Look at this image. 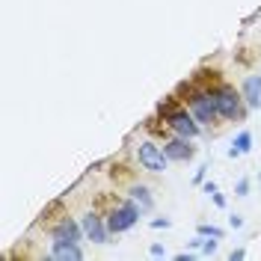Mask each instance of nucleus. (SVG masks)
Here are the masks:
<instances>
[{
    "mask_svg": "<svg viewBox=\"0 0 261 261\" xmlns=\"http://www.w3.org/2000/svg\"><path fill=\"white\" fill-rule=\"evenodd\" d=\"M187 101H190V110H193L196 122H202V125H211L214 119L220 116L217 113V104H214V92H208V89H196Z\"/></svg>",
    "mask_w": 261,
    "mask_h": 261,
    "instance_id": "obj_1",
    "label": "nucleus"
},
{
    "mask_svg": "<svg viewBox=\"0 0 261 261\" xmlns=\"http://www.w3.org/2000/svg\"><path fill=\"white\" fill-rule=\"evenodd\" d=\"M163 119H166V125L175 130L178 137H187V140H193L196 134H199V122H196V116H190L187 110H175V107H172V110L163 116Z\"/></svg>",
    "mask_w": 261,
    "mask_h": 261,
    "instance_id": "obj_2",
    "label": "nucleus"
},
{
    "mask_svg": "<svg viewBox=\"0 0 261 261\" xmlns=\"http://www.w3.org/2000/svg\"><path fill=\"white\" fill-rule=\"evenodd\" d=\"M137 158H140V163H143V169H148V172H163L166 169V151H163L161 146H154V143H140L137 146Z\"/></svg>",
    "mask_w": 261,
    "mask_h": 261,
    "instance_id": "obj_3",
    "label": "nucleus"
},
{
    "mask_svg": "<svg viewBox=\"0 0 261 261\" xmlns=\"http://www.w3.org/2000/svg\"><path fill=\"white\" fill-rule=\"evenodd\" d=\"M137 217H140V208H137V202H125L122 208H116L113 214H110V220H107V228L110 231H128L134 223H137Z\"/></svg>",
    "mask_w": 261,
    "mask_h": 261,
    "instance_id": "obj_4",
    "label": "nucleus"
},
{
    "mask_svg": "<svg viewBox=\"0 0 261 261\" xmlns=\"http://www.w3.org/2000/svg\"><path fill=\"white\" fill-rule=\"evenodd\" d=\"M214 104H217V113L223 119H238L241 116V98L231 89H217L214 92Z\"/></svg>",
    "mask_w": 261,
    "mask_h": 261,
    "instance_id": "obj_5",
    "label": "nucleus"
},
{
    "mask_svg": "<svg viewBox=\"0 0 261 261\" xmlns=\"http://www.w3.org/2000/svg\"><path fill=\"white\" fill-rule=\"evenodd\" d=\"M50 258L57 261H81L83 252L74 241H65V238H54V246H50Z\"/></svg>",
    "mask_w": 261,
    "mask_h": 261,
    "instance_id": "obj_6",
    "label": "nucleus"
},
{
    "mask_svg": "<svg viewBox=\"0 0 261 261\" xmlns=\"http://www.w3.org/2000/svg\"><path fill=\"white\" fill-rule=\"evenodd\" d=\"M163 151H166V158H169V161H190V158L196 154V148L187 146V137H178V140L166 143Z\"/></svg>",
    "mask_w": 261,
    "mask_h": 261,
    "instance_id": "obj_7",
    "label": "nucleus"
},
{
    "mask_svg": "<svg viewBox=\"0 0 261 261\" xmlns=\"http://www.w3.org/2000/svg\"><path fill=\"white\" fill-rule=\"evenodd\" d=\"M83 231L95 241V244H107V228L101 226V220H98L95 214H89V217H83Z\"/></svg>",
    "mask_w": 261,
    "mask_h": 261,
    "instance_id": "obj_8",
    "label": "nucleus"
},
{
    "mask_svg": "<svg viewBox=\"0 0 261 261\" xmlns=\"http://www.w3.org/2000/svg\"><path fill=\"white\" fill-rule=\"evenodd\" d=\"M244 98L249 107H261V77H246L244 81Z\"/></svg>",
    "mask_w": 261,
    "mask_h": 261,
    "instance_id": "obj_9",
    "label": "nucleus"
},
{
    "mask_svg": "<svg viewBox=\"0 0 261 261\" xmlns=\"http://www.w3.org/2000/svg\"><path fill=\"white\" fill-rule=\"evenodd\" d=\"M249 148H252V134H249V130H244V134H238V140L231 143L228 154H231V158H241V154H246Z\"/></svg>",
    "mask_w": 261,
    "mask_h": 261,
    "instance_id": "obj_10",
    "label": "nucleus"
},
{
    "mask_svg": "<svg viewBox=\"0 0 261 261\" xmlns=\"http://www.w3.org/2000/svg\"><path fill=\"white\" fill-rule=\"evenodd\" d=\"M54 238H65V241H74V244H77V241H81V228L74 226L71 220H63V223L57 226V231H54Z\"/></svg>",
    "mask_w": 261,
    "mask_h": 261,
    "instance_id": "obj_11",
    "label": "nucleus"
},
{
    "mask_svg": "<svg viewBox=\"0 0 261 261\" xmlns=\"http://www.w3.org/2000/svg\"><path fill=\"white\" fill-rule=\"evenodd\" d=\"M130 199H134V202H140V208H151L148 187H134V190H130Z\"/></svg>",
    "mask_w": 261,
    "mask_h": 261,
    "instance_id": "obj_12",
    "label": "nucleus"
},
{
    "mask_svg": "<svg viewBox=\"0 0 261 261\" xmlns=\"http://www.w3.org/2000/svg\"><path fill=\"white\" fill-rule=\"evenodd\" d=\"M199 234H205V238H223V228H217V226H199Z\"/></svg>",
    "mask_w": 261,
    "mask_h": 261,
    "instance_id": "obj_13",
    "label": "nucleus"
},
{
    "mask_svg": "<svg viewBox=\"0 0 261 261\" xmlns=\"http://www.w3.org/2000/svg\"><path fill=\"white\" fill-rule=\"evenodd\" d=\"M246 193H249V181L241 178V181H238V196H246Z\"/></svg>",
    "mask_w": 261,
    "mask_h": 261,
    "instance_id": "obj_14",
    "label": "nucleus"
},
{
    "mask_svg": "<svg viewBox=\"0 0 261 261\" xmlns=\"http://www.w3.org/2000/svg\"><path fill=\"white\" fill-rule=\"evenodd\" d=\"M202 249H205V252H214V249H217V241H202Z\"/></svg>",
    "mask_w": 261,
    "mask_h": 261,
    "instance_id": "obj_15",
    "label": "nucleus"
},
{
    "mask_svg": "<svg viewBox=\"0 0 261 261\" xmlns=\"http://www.w3.org/2000/svg\"><path fill=\"white\" fill-rule=\"evenodd\" d=\"M228 223H231V228H241V226H244V220H241V217H238V214H234V217H231V220H228Z\"/></svg>",
    "mask_w": 261,
    "mask_h": 261,
    "instance_id": "obj_16",
    "label": "nucleus"
},
{
    "mask_svg": "<svg viewBox=\"0 0 261 261\" xmlns=\"http://www.w3.org/2000/svg\"><path fill=\"white\" fill-rule=\"evenodd\" d=\"M214 202H217V205H220V208H226V199H223V196H220V193H217V190H214Z\"/></svg>",
    "mask_w": 261,
    "mask_h": 261,
    "instance_id": "obj_17",
    "label": "nucleus"
},
{
    "mask_svg": "<svg viewBox=\"0 0 261 261\" xmlns=\"http://www.w3.org/2000/svg\"><path fill=\"white\" fill-rule=\"evenodd\" d=\"M151 226H154V228H166V226H169V220H151Z\"/></svg>",
    "mask_w": 261,
    "mask_h": 261,
    "instance_id": "obj_18",
    "label": "nucleus"
},
{
    "mask_svg": "<svg viewBox=\"0 0 261 261\" xmlns=\"http://www.w3.org/2000/svg\"><path fill=\"white\" fill-rule=\"evenodd\" d=\"M151 255H158V258H161V255H163V246L154 244V246H151Z\"/></svg>",
    "mask_w": 261,
    "mask_h": 261,
    "instance_id": "obj_19",
    "label": "nucleus"
}]
</instances>
